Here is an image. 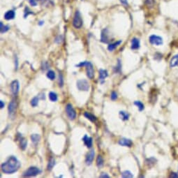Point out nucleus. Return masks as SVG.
<instances>
[{"instance_id": "obj_9", "label": "nucleus", "mask_w": 178, "mask_h": 178, "mask_svg": "<svg viewBox=\"0 0 178 178\" xmlns=\"http://www.w3.org/2000/svg\"><path fill=\"white\" fill-rule=\"evenodd\" d=\"M20 89V84L17 81H13L11 84V90L13 95L16 96L18 94Z\"/></svg>"}, {"instance_id": "obj_28", "label": "nucleus", "mask_w": 178, "mask_h": 178, "mask_svg": "<svg viewBox=\"0 0 178 178\" xmlns=\"http://www.w3.org/2000/svg\"><path fill=\"white\" fill-rule=\"evenodd\" d=\"M46 76L47 77H48V78H49L50 80H51V81H53L54 78H55V73H54V72L53 71H51V70L48 71Z\"/></svg>"}, {"instance_id": "obj_1", "label": "nucleus", "mask_w": 178, "mask_h": 178, "mask_svg": "<svg viewBox=\"0 0 178 178\" xmlns=\"http://www.w3.org/2000/svg\"><path fill=\"white\" fill-rule=\"evenodd\" d=\"M21 163L15 156H10L4 163L1 164V168L3 173L6 174H13L18 171Z\"/></svg>"}, {"instance_id": "obj_17", "label": "nucleus", "mask_w": 178, "mask_h": 178, "mask_svg": "<svg viewBox=\"0 0 178 178\" xmlns=\"http://www.w3.org/2000/svg\"><path fill=\"white\" fill-rule=\"evenodd\" d=\"M101 41L105 44H107L108 42V29H103L101 32Z\"/></svg>"}, {"instance_id": "obj_42", "label": "nucleus", "mask_w": 178, "mask_h": 178, "mask_svg": "<svg viewBox=\"0 0 178 178\" xmlns=\"http://www.w3.org/2000/svg\"><path fill=\"white\" fill-rule=\"evenodd\" d=\"M15 64H16V66H15V68L17 70V65H18V63H17V58L16 57H15Z\"/></svg>"}, {"instance_id": "obj_24", "label": "nucleus", "mask_w": 178, "mask_h": 178, "mask_svg": "<svg viewBox=\"0 0 178 178\" xmlns=\"http://www.w3.org/2000/svg\"><path fill=\"white\" fill-rule=\"evenodd\" d=\"M31 140H32V142H34V144H36L41 140V136L39 134H33L31 136Z\"/></svg>"}, {"instance_id": "obj_33", "label": "nucleus", "mask_w": 178, "mask_h": 178, "mask_svg": "<svg viewBox=\"0 0 178 178\" xmlns=\"http://www.w3.org/2000/svg\"><path fill=\"white\" fill-rule=\"evenodd\" d=\"M121 68H122V64H121L120 60H118V63H117V66L115 68V71H116V72H120Z\"/></svg>"}, {"instance_id": "obj_22", "label": "nucleus", "mask_w": 178, "mask_h": 178, "mask_svg": "<svg viewBox=\"0 0 178 178\" xmlns=\"http://www.w3.org/2000/svg\"><path fill=\"white\" fill-rule=\"evenodd\" d=\"M119 114H120L121 119L124 121L128 120L129 118V113L124 112V111H120Z\"/></svg>"}, {"instance_id": "obj_5", "label": "nucleus", "mask_w": 178, "mask_h": 178, "mask_svg": "<svg viewBox=\"0 0 178 178\" xmlns=\"http://www.w3.org/2000/svg\"><path fill=\"white\" fill-rule=\"evenodd\" d=\"M66 113L68 118L71 120H74L76 117V110H74L73 105L70 103L66 105Z\"/></svg>"}, {"instance_id": "obj_8", "label": "nucleus", "mask_w": 178, "mask_h": 178, "mask_svg": "<svg viewBox=\"0 0 178 178\" xmlns=\"http://www.w3.org/2000/svg\"><path fill=\"white\" fill-rule=\"evenodd\" d=\"M17 108V102L15 99H12V101L9 103V106H8V110H9V115H13L15 114V111H16Z\"/></svg>"}, {"instance_id": "obj_6", "label": "nucleus", "mask_w": 178, "mask_h": 178, "mask_svg": "<svg viewBox=\"0 0 178 178\" xmlns=\"http://www.w3.org/2000/svg\"><path fill=\"white\" fill-rule=\"evenodd\" d=\"M149 41L150 44L152 45H155V46H161L163 44V39L161 36H156V35H152L150 36Z\"/></svg>"}, {"instance_id": "obj_27", "label": "nucleus", "mask_w": 178, "mask_h": 178, "mask_svg": "<svg viewBox=\"0 0 178 178\" xmlns=\"http://www.w3.org/2000/svg\"><path fill=\"white\" fill-rule=\"evenodd\" d=\"M54 165H55V161H54V159H50V160L48 162V167H47V169H48V171H51V170L52 169V168L54 167Z\"/></svg>"}, {"instance_id": "obj_20", "label": "nucleus", "mask_w": 178, "mask_h": 178, "mask_svg": "<svg viewBox=\"0 0 178 178\" xmlns=\"http://www.w3.org/2000/svg\"><path fill=\"white\" fill-rule=\"evenodd\" d=\"M84 116H85L86 118L88 119L89 120H90L91 122H95L97 120V117L94 116V115L91 114V113H89L85 112V113H84Z\"/></svg>"}, {"instance_id": "obj_26", "label": "nucleus", "mask_w": 178, "mask_h": 178, "mask_svg": "<svg viewBox=\"0 0 178 178\" xmlns=\"http://www.w3.org/2000/svg\"><path fill=\"white\" fill-rule=\"evenodd\" d=\"M122 177L124 178H132L134 177V175L129 171H125L122 172Z\"/></svg>"}, {"instance_id": "obj_34", "label": "nucleus", "mask_w": 178, "mask_h": 178, "mask_svg": "<svg viewBox=\"0 0 178 178\" xmlns=\"http://www.w3.org/2000/svg\"><path fill=\"white\" fill-rule=\"evenodd\" d=\"M29 14H33V13L32 12V11L29 10L28 8H25V15H24V17L25 18H26V17L28 16Z\"/></svg>"}, {"instance_id": "obj_2", "label": "nucleus", "mask_w": 178, "mask_h": 178, "mask_svg": "<svg viewBox=\"0 0 178 178\" xmlns=\"http://www.w3.org/2000/svg\"><path fill=\"white\" fill-rule=\"evenodd\" d=\"M41 173V171L40 169L34 167V166H32L23 173V177H34V176L39 175Z\"/></svg>"}, {"instance_id": "obj_18", "label": "nucleus", "mask_w": 178, "mask_h": 178, "mask_svg": "<svg viewBox=\"0 0 178 178\" xmlns=\"http://www.w3.org/2000/svg\"><path fill=\"white\" fill-rule=\"evenodd\" d=\"M121 44H122V41L120 40V41H118L113 43V44H109V46H108V50L109 51H113V50H114L117 46H120Z\"/></svg>"}, {"instance_id": "obj_14", "label": "nucleus", "mask_w": 178, "mask_h": 178, "mask_svg": "<svg viewBox=\"0 0 178 178\" xmlns=\"http://www.w3.org/2000/svg\"><path fill=\"white\" fill-rule=\"evenodd\" d=\"M99 80L101 81V84L104 83V80L108 77V73L106 70L104 69H100L99 71Z\"/></svg>"}, {"instance_id": "obj_29", "label": "nucleus", "mask_w": 178, "mask_h": 178, "mask_svg": "<svg viewBox=\"0 0 178 178\" xmlns=\"http://www.w3.org/2000/svg\"><path fill=\"white\" fill-rule=\"evenodd\" d=\"M0 25H1V27H0V30H1V34H3V33H5V32H7V31H9V26L4 25L3 23L1 22V23H0Z\"/></svg>"}, {"instance_id": "obj_21", "label": "nucleus", "mask_w": 178, "mask_h": 178, "mask_svg": "<svg viewBox=\"0 0 178 178\" xmlns=\"http://www.w3.org/2000/svg\"><path fill=\"white\" fill-rule=\"evenodd\" d=\"M49 99H50V100L52 101V102H55L58 99L57 94L56 93L53 92H50L49 93Z\"/></svg>"}, {"instance_id": "obj_11", "label": "nucleus", "mask_w": 178, "mask_h": 178, "mask_svg": "<svg viewBox=\"0 0 178 178\" xmlns=\"http://www.w3.org/2000/svg\"><path fill=\"white\" fill-rule=\"evenodd\" d=\"M119 145L121 146H124V147H131L133 145V142L132 140L128 139V138H123L122 139L119 140Z\"/></svg>"}, {"instance_id": "obj_39", "label": "nucleus", "mask_w": 178, "mask_h": 178, "mask_svg": "<svg viewBox=\"0 0 178 178\" xmlns=\"http://www.w3.org/2000/svg\"><path fill=\"white\" fill-rule=\"evenodd\" d=\"M170 177H178V174L176 173H171V175L170 176Z\"/></svg>"}, {"instance_id": "obj_41", "label": "nucleus", "mask_w": 178, "mask_h": 178, "mask_svg": "<svg viewBox=\"0 0 178 178\" xmlns=\"http://www.w3.org/2000/svg\"><path fill=\"white\" fill-rule=\"evenodd\" d=\"M4 101L2 100L0 101V108H1V109L4 108Z\"/></svg>"}, {"instance_id": "obj_40", "label": "nucleus", "mask_w": 178, "mask_h": 178, "mask_svg": "<svg viewBox=\"0 0 178 178\" xmlns=\"http://www.w3.org/2000/svg\"><path fill=\"white\" fill-rule=\"evenodd\" d=\"M121 3L122 4H124V6H128V2H127V0H120Z\"/></svg>"}, {"instance_id": "obj_16", "label": "nucleus", "mask_w": 178, "mask_h": 178, "mask_svg": "<svg viewBox=\"0 0 178 178\" xmlns=\"http://www.w3.org/2000/svg\"><path fill=\"white\" fill-rule=\"evenodd\" d=\"M15 15V13L14 12V11L13 10H10V11H8L7 12H6L4 14V18L7 20H13L14 19Z\"/></svg>"}, {"instance_id": "obj_4", "label": "nucleus", "mask_w": 178, "mask_h": 178, "mask_svg": "<svg viewBox=\"0 0 178 178\" xmlns=\"http://www.w3.org/2000/svg\"><path fill=\"white\" fill-rule=\"evenodd\" d=\"M77 87L80 91L88 92L89 89V84L85 79L79 80L77 81Z\"/></svg>"}, {"instance_id": "obj_12", "label": "nucleus", "mask_w": 178, "mask_h": 178, "mask_svg": "<svg viewBox=\"0 0 178 178\" xmlns=\"http://www.w3.org/2000/svg\"><path fill=\"white\" fill-rule=\"evenodd\" d=\"M17 140L20 141V147L21 149L23 150H25L27 145V140L25 139V138H23L22 135L20 134H18V135H17Z\"/></svg>"}, {"instance_id": "obj_25", "label": "nucleus", "mask_w": 178, "mask_h": 178, "mask_svg": "<svg viewBox=\"0 0 178 178\" xmlns=\"http://www.w3.org/2000/svg\"><path fill=\"white\" fill-rule=\"evenodd\" d=\"M134 105H136V106L138 107V110H139L140 111H142L144 110V108H145L144 104L141 102V101H134Z\"/></svg>"}, {"instance_id": "obj_30", "label": "nucleus", "mask_w": 178, "mask_h": 178, "mask_svg": "<svg viewBox=\"0 0 178 178\" xmlns=\"http://www.w3.org/2000/svg\"><path fill=\"white\" fill-rule=\"evenodd\" d=\"M39 104V97H35L31 100V105L32 107H36Z\"/></svg>"}, {"instance_id": "obj_13", "label": "nucleus", "mask_w": 178, "mask_h": 178, "mask_svg": "<svg viewBox=\"0 0 178 178\" xmlns=\"http://www.w3.org/2000/svg\"><path fill=\"white\" fill-rule=\"evenodd\" d=\"M83 140L85 145L87 146V147L91 148L92 147V138L91 137H89L87 135H85V136L83 138Z\"/></svg>"}, {"instance_id": "obj_38", "label": "nucleus", "mask_w": 178, "mask_h": 178, "mask_svg": "<svg viewBox=\"0 0 178 178\" xmlns=\"http://www.w3.org/2000/svg\"><path fill=\"white\" fill-rule=\"evenodd\" d=\"M99 177H101V178H105H105H109V177H110V176H109L106 173H101V175L100 176H99Z\"/></svg>"}, {"instance_id": "obj_7", "label": "nucleus", "mask_w": 178, "mask_h": 178, "mask_svg": "<svg viewBox=\"0 0 178 178\" xmlns=\"http://www.w3.org/2000/svg\"><path fill=\"white\" fill-rule=\"evenodd\" d=\"M86 73H87V76L89 79H92L94 76V66L92 64L89 62H87L86 64Z\"/></svg>"}, {"instance_id": "obj_43", "label": "nucleus", "mask_w": 178, "mask_h": 178, "mask_svg": "<svg viewBox=\"0 0 178 178\" xmlns=\"http://www.w3.org/2000/svg\"><path fill=\"white\" fill-rule=\"evenodd\" d=\"M44 21H40V22H39V25H42L43 24H44Z\"/></svg>"}, {"instance_id": "obj_36", "label": "nucleus", "mask_w": 178, "mask_h": 178, "mask_svg": "<svg viewBox=\"0 0 178 178\" xmlns=\"http://www.w3.org/2000/svg\"><path fill=\"white\" fill-rule=\"evenodd\" d=\"M29 2L32 7H36L37 5V2L36 0H29Z\"/></svg>"}, {"instance_id": "obj_19", "label": "nucleus", "mask_w": 178, "mask_h": 178, "mask_svg": "<svg viewBox=\"0 0 178 178\" xmlns=\"http://www.w3.org/2000/svg\"><path fill=\"white\" fill-rule=\"evenodd\" d=\"M177 66H178V54L173 56V58H171V62H170V66L171 68H173Z\"/></svg>"}, {"instance_id": "obj_23", "label": "nucleus", "mask_w": 178, "mask_h": 178, "mask_svg": "<svg viewBox=\"0 0 178 178\" xmlns=\"http://www.w3.org/2000/svg\"><path fill=\"white\" fill-rule=\"evenodd\" d=\"M104 161H103V157L101 155H99L97 156V166L98 168H101L103 166Z\"/></svg>"}, {"instance_id": "obj_37", "label": "nucleus", "mask_w": 178, "mask_h": 178, "mask_svg": "<svg viewBox=\"0 0 178 178\" xmlns=\"http://www.w3.org/2000/svg\"><path fill=\"white\" fill-rule=\"evenodd\" d=\"M42 4H49L50 2V0H39Z\"/></svg>"}, {"instance_id": "obj_10", "label": "nucleus", "mask_w": 178, "mask_h": 178, "mask_svg": "<svg viewBox=\"0 0 178 178\" xmlns=\"http://www.w3.org/2000/svg\"><path fill=\"white\" fill-rule=\"evenodd\" d=\"M94 150H92L90 152H89L86 156V159H85V162L87 163V165L90 166L92 163L94 158Z\"/></svg>"}, {"instance_id": "obj_32", "label": "nucleus", "mask_w": 178, "mask_h": 178, "mask_svg": "<svg viewBox=\"0 0 178 178\" xmlns=\"http://www.w3.org/2000/svg\"><path fill=\"white\" fill-rule=\"evenodd\" d=\"M146 5L149 7H153L155 4V1L154 0H145Z\"/></svg>"}, {"instance_id": "obj_3", "label": "nucleus", "mask_w": 178, "mask_h": 178, "mask_svg": "<svg viewBox=\"0 0 178 178\" xmlns=\"http://www.w3.org/2000/svg\"><path fill=\"white\" fill-rule=\"evenodd\" d=\"M83 20H82L81 13H80L79 11H76L73 20V26L76 29H80L83 26Z\"/></svg>"}, {"instance_id": "obj_35", "label": "nucleus", "mask_w": 178, "mask_h": 178, "mask_svg": "<svg viewBox=\"0 0 178 178\" xmlns=\"http://www.w3.org/2000/svg\"><path fill=\"white\" fill-rule=\"evenodd\" d=\"M110 99H112L113 101L116 100V99H117V94L116 92H113L111 93Z\"/></svg>"}, {"instance_id": "obj_31", "label": "nucleus", "mask_w": 178, "mask_h": 178, "mask_svg": "<svg viewBox=\"0 0 178 178\" xmlns=\"http://www.w3.org/2000/svg\"><path fill=\"white\" fill-rule=\"evenodd\" d=\"M64 85V79H63V76L62 73L59 74V86L60 87H62Z\"/></svg>"}, {"instance_id": "obj_15", "label": "nucleus", "mask_w": 178, "mask_h": 178, "mask_svg": "<svg viewBox=\"0 0 178 178\" xmlns=\"http://www.w3.org/2000/svg\"><path fill=\"white\" fill-rule=\"evenodd\" d=\"M140 41L139 39H136V38H134L132 39V46H131V48L132 50H138V49L140 48Z\"/></svg>"}]
</instances>
